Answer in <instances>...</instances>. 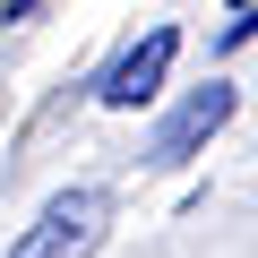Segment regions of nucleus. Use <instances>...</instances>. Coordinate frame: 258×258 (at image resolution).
Instances as JSON below:
<instances>
[{
	"mask_svg": "<svg viewBox=\"0 0 258 258\" xmlns=\"http://www.w3.org/2000/svg\"><path fill=\"white\" fill-rule=\"evenodd\" d=\"M103 224H112V189H103V181H78V189L43 198V215L18 232L9 258H86V249L103 241Z\"/></svg>",
	"mask_w": 258,
	"mask_h": 258,
	"instance_id": "f257e3e1",
	"label": "nucleus"
},
{
	"mask_svg": "<svg viewBox=\"0 0 258 258\" xmlns=\"http://www.w3.org/2000/svg\"><path fill=\"white\" fill-rule=\"evenodd\" d=\"M232 103H241V95H232L224 78H207L198 95H181V103L164 112V129L147 138V164H189V155H198V147L215 138V129L232 120Z\"/></svg>",
	"mask_w": 258,
	"mask_h": 258,
	"instance_id": "f03ea898",
	"label": "nucleus"
},
{
	"mask_svg": "<svg viewBox=\"0 0 258 258\" xmlns=\"http://www.w3.org/2000/svg\"><path fill=\"white\" fill-rule=\"evenodd\" d=\"M172 52H181V35L172 26H155V35H138V43H129L112 69H103V103L112 112H138V103H155V86H164V69H172Z\"/></svg>",
	"mask_w": 258,
	"mask_h": 258,
	"instance_id": "7ed1b4c3",
	"label": "nucleus"
},
{
	"mask_svg": "<svg viewBox=\"0 0 258 258\" xmlns=\"http://www.w3.org/2000/svg\"><path fill=\"white\" fill-rule=\"evenodd\" d=\"M241 9H249V0H241Z\"/></svg>",
	"mask_w": 258,
	"mask_h": 258,
	"instance_id": "20e7f679",
	"label": "nucleus"
}]
</instances>
